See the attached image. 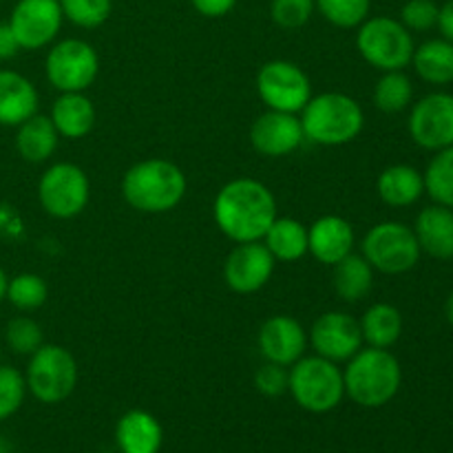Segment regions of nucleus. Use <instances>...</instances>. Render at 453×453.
Returning a JSON list of instances; mask_svg holds the SVG:
<instances>
[{
    "label": "nucleus",
    "mask_w": 453,
    "mask_h": 453,
    "mask_svg": "<svg viewBox=\"0 0 453 453\" xmlns=\"http://www.w3.org/2000/svg\"><path fill=\"white\" fill-rule=\"evenodd\" d=\"M215 224L234 243L261 242L277 219V199L261 181L242 177L233 180L217 193Z\"/></svg>",
    "instance_id": "f257e3e1"
},
{
    "label": "nucleus",
    "mask_w": 453,
    "mask_h": 453,
    "mask_svg": "<svg viewBox=\"0 0 453 453\" xmlns=\"http://www.w3.org/2000/svg\"><path fill=\"white\" fill-rule=\"evenodd\" d=\"M188 181L184 171L168 159H144L124 173L122 195L131 208L149 215L173 211L184 199Z\"/></svg>",
    "instance_id": "f03ea898"
},
{
    "label": "nucleus",
    "mask_w": 453,
    "mask_h": 453,
    "mask_svg": "<svg viewBox=\"0 0 453 453\" xmlns=\"http://www.w3.org/2000/svg\"><path fill=\"white\" fill-rule=\"evenodd\" d=\"M345 396L357 405L376 410L392 401L403 383L398 358L389 349L361 348L348 361L343 372Z\"/></svg>",
    "instance_id": "7ed1b4c3"
},
{
    "label": "nucleus",
    "mask_w": 453,
    "mask_h": 453,
    "mask_svg": "<svg viewBox=\"0 0 453 453\" xmlns=\"http://www.w3.org/2000/svg\"><path fill=\"white\" fill-rule=\"evenodd\" d=\"M305 140L319 146H343L361 135L365 115L361 104L345 93H319L301 111Z\"/></svg>",
    "instance_id": "20e7f679"
},
{
    "label": "nucleus",
    "mask_w": 453,
    "mask_h": 453,
    "mask_svg": "<svg viewBox=\"0 0 453 453\" xmlns=\"http://www.w3.org/2000/svg\"><path fill=\"white\" fill-rule=\"evenodd\" d=\"M288 392L301 410L310 414H327L341 405L345 396L343 372L323 357H301L288 370Z\"/></svg>",
    "instance_id": "39448f33"
},
{
    "label": "nucleus",
    "mask_w": 453,
    "mask_h": 453,
    "mask_svg": "<svg viewBox=\"0 0 453 453\" xmlns=\"http://www.w3.org/2000/svg\"><path fill=\"white\" fill-rule=\"evenodd\" d=\"M357 49L363 60L379 71H403L414 56L411 31L388 16L367 18L357 27Z\"/></svg>",
    "instance_id": "423d86ee"
},
{
    "label": "nucleus",
    "mask_w": 453,
    "mask_h": 453,
    "mask_svg": "<svg viewBox=\"0 0 453 453\" xmlns=\"http://www.w3.org/2000/svg\"><path fill=\"white\" fill-rule=\"evenodd\" d=\"M27 392L44 405H58L73 394L78 385V363L62 345L44 343L29 357Z\"/></svg>",
    "instance_id": "0eeeda50"
},
{
    "label": "nucleus",
    "mask_w": 453,
    "mask_h": 453,
    "mask_svg": "<svg viewBox=\"0 0 453 453\" xmlns=\"http://www.w3.org/2000/svg\"><path fill=\"white\" fill-rule=\"evenodd\" d=\"M361 255L383 274L410 273L420 259V246L414 228L401 221H380L363 237Z\"/></svg>",
    "instance_id": "6e6552de"
},
{
    "label": "nucleus",
    "mask_w": 453,
    "mask_h": 453,
    "mask_svg": "<svg viewBox=\"0 0 453 453\" xmlns=\"http://www.w3.org/2000/svg\"><path fill=\"white\" fill-rule=\"evenodd\" d=\"M88 197H91V184H88L87 173L78 164H53L38 181L40 206L56 219L78 217L87 208Z\"/></svg>",
    "instance_id": "1a4fd4ad"
},
{
    "label": "nucleus",
    "mask_w": 453,
    "mask_h": 453,
    "mask_svg": "<svg viewBox=\"0 0 453 453\" xmlns=\"http://www.w3.org/2000/svg\"><path fill=\"white\" fill-rule=\"evenodd\" d=\"M44 73L60 93H84L100 73V56L84 40L66 38L49 49Z\"/></svg>",
    "instance_id": "9d476101"
},
{
    "label": "nucleus",
    "mask_w": 453,
    "mask_h": 453,
    "mask_svg": "<svg viewBox=\"0 0 453 453\" xmlns=\"http://www.w3.org/2000/svg\"><path fill=\"white\" fill-rule=\"evenodd\" d=\"M257 93L270 111L301 113L312 97L308 73L290 60L265 62L257 73Z\"/></svg>",
    "instance_id": "9b49d317"
},
{
    "label": "nucleus",
    "mask_w": 453,
    "mask_h": 453,
    "mask_svg": "<svg viewBox=\"0 0 453 453\" xmlns=\"http://www.w3.org/2000/svg\"><path fill=\"white\" fill-rule=\"evenodd\" d=\"M62 20L65 16L58 0H18L9 16V27L20 49L35 51L56 40Z\"/></svg>",
    "instance_id": "f8f14e48"
},
{
    "label": "nucleus",
    "mask_w": 453,
    "mask_h": 453,
    "mask_svg": "<svg viewBox=\"0 0 453 453\" xmlns=\"http://www.w3.org/2000/svg\"><path fill=\"white\" fill-rule=\"evenodd\" d=\"M410 135L427 150L453 146V96L429 93L416 102L410 115Z\"/></svg>",
    "instance_id": "ddd939ff"
},
{
    "label": "nucleus",
    "mask_w": 453,
    "mask_h": 453,
    "mask_svg": "<svg viewBox=\"0 0 453 453\" xmlns=\"http://www.w3.org/2000/svg\"><path fill=\"white\" fill-rule=\"evenodd\" d=\"M310 343L319 357L332 363H348L363 348L361 323L345 312H326L314 321Z\"/></svg>",
    "instance_id": "4468645a"
},
{
    "label": "nucleus",
    "mask_w": 453,
    "mask_h": 453,
    "mask_svg": "<svg viewBox=\"0 0 453 453\" xmlns=\"http://www.w3.org/2000/svg\"><path fill=\"white\" fill-rule=\"evenodd\" d=\"M274 257L261 242L237 243L224 264V279L237 295L259 292L274 273Z\"/></svg>",
    "instance_id": "2eb2a0df"
},
{
    "label": "nucleus",
    "mask_w": 453,
    "mask_h": 453,
    "mask_svg": "<svg viewBox=\"0 0 453 453\" xmlns=\"http://www.w3.org/2000/svg\"><path fill=\"white\" fill-rule=\"evenodd\" d=\"M252 149L264 157H286L305 142L301 119L295 113L270 111L259 115L250 128Z\"/></svg>",
    "instance_id": "dca6fc26"
},
{
    "label": "nucleus",
    "mask_w": 453,
    "mask_h": 453,
    "mask_svg": "<svg viewBox=\"0 0 453 453\" xmlns=\"http://www.w3.org/2000/svg\"><path fill=\"white\" fill-rule=\"evenodd\" d=\"M259 352L274 365L290 367L299 361L308 348V334L296 319L288 314L270 317L259 330Z\"/></svg>",
    "instance_id": "f3484780"
},
{
    "label": "nucleus",
    "mask_w": 453,
    "mask_h": 453,
    "mask_svg": "<svg viewBox=\"0 0 453 453\" xmlns=\"http://www.w3.org/2000/svg\"><path fill=\"white\" fill-rule=\"evenodd\" d=\"M354 250V228L339 215H326L308 228V252L323 265L339 264Z\"/></svg>",
    "instance_id": "a211bd4d"
},
{
    "label": "nucleus",
    "mask_w": 453,
    "mask_h": 453,
    "mask_svg": "<svg viewBox=\"0 0 453 453\" xmlns=\"http://www.w3.org/2000/svg\"><path fill=\"white\" fill-rule=\"evenodd\" d=\"M414 234L420 252H427L438 261L453 259V208L441 203L423 208L416 217Z\"/></svg>",
    "instance_id": "6ab92c4d"
},
{
    "label": "nucleus",
    "mask_w": 453,
    "mask_h": 453,
    "mask_svg": "<svg viewBox=\"0 0 453 453\" xmlns=\"http://www.w3.org/2000/svg\"><path fill=\"white\" fill-rule=\"evenodd\" d=\"M38 113V91L25 75L0 69V127H20Z\"/></svg>",
    "instance_id": "aec40b11"
},
{
    "label": "nucleus",
    "mask_w": 453,
    "mask_h": 453,
    "mask_svg": "<svg viewBox=\"0 0 453 453\" xmlns=\"http://www.w3.org/2000/svg\"><path fill=\"white\" fill-rule=\"evenodd\" d=\"M162 442V425L149 411L131 410L118 420L115 445L119 453H159Z\"/></svg>",
    "instance_id": "412c9836"
},
{
    "label": "nucleus",
    "mask_w": 453,
    "mask_h": 453,
    "mask_svg": "<svg viewBox=\"0 0 453 453\" xmlns=\"http://www.w3.org/2000/svg\"><path fill=\"white\" fill-rule=\"evenodd\" d=\"M51 122L60 137L80 140L96 127V106L84 93H62L53 102Z\"/></svg>",
    "instance_id": "4be33fe9"
},
{
    "label": "nucleus",
    "mask_w": 453,
    "mask_h": 453,
    "mask_svg": "<svg viewBox=\"0 0 453 453\" xmlns=\"http://www.w3.org/2000/svg\"><path fill=\"white\" fill-rule=\"evenodd\" d=\"M16 128V150L25 162L42 164L56 153L60 135H58L51 118L35 113Z\"/></svg>",
    "instance_id": "5701e85b"
},
{
    "label": "nucleus",
    "mask_w": 453,
    "mask_h": 453,
    "mask_svg": "<svg viewBox=\"0 0 453 453\" xmlns=\"http://www.w3.org/2000/svg\"><path fill=\"white\" fill-rule=\"evenodd\" d=\"M376 190H379V197L388 206L405 208L418 202L420 195L425 193V180L414 166L394 164V166L385 168L380 173L379 181H376Z\"/></svg>",
    "instance_id": "b1692460"
},
{
    "label": "nucleus",
    "mask_w": 453,
    "mask_h": 453,
    "mask_svg": "<svg viewBox=\"0 0 453 453\" xmlns=\"http://www.w3.org/2000/svg\"><path fill=\"white\" fill-rule=\"evenodd\" d=\"M264 242L274 261L292 264L308 252V228L292 217H277L264 234Z\"/></svg>",
    "instance_id": "393cba45"
},
{
    "label": "nucleus",
    "mask_w": 453,
    "mask_h": 453,
    "mask_svg": "<svg viewBox=\"0 0 453 453\" xmlns=\"http://www.w3.org/2000/svg\"><path fill=\"white\" fill-rule=\"evenodd\" d=\"M334 290L348 303H358L365 299L374 286V268L363 255L349 252L348 257L334 264Z\"/></svg>",
    "instance_id": "a878e982"
},
{
    "label": "nucleus",
    "mask_w": 453,
    "mask_h": 453,
    "mask_svg": "<svg viewBox=\"0 0 453 453\" xmlns=\"http://www.w3.org/2000/svg\"><path fill=\"white\" fill-rule=\"evenodd\" d=\"M411 65L425 82L438 87L453 82V42L445 38L427 40L414 49Z\"/></svg>",
    "instance_id": "bb28decb"
},
{
    "label": "nucleus",
    "mask_w": 453,
    "mask_h": 453,
    "mask_svg": "<svg viewBox=\"0 0 453 453\" xmlns=\"http://www.w3.org/2000/svg\"><path fill=\"white\" fill-rule=\"evenodd\" d=\"M358 323H361L363 343L370 348H392L403 334V314L389 303H374L367 308Z\"/></svg>",
    "instance_id": "cd10ccee"
},
{
    "label": "nucleus",
    "mask_w": 453,
    "mask_h": 453,
    "mask_svg": "<svg viewBox=\"0 0 453 453\" xmlns=\"http://www.w3.org/2000/svg\"><path fill=\"white\" fill-rule=\"evenodd\" d=\"M425 190L441 206L453 208V146L436 150L423 175Z\"/></svg>",
    "instance_id": "c85d7f7f"
},
{
    "label": "nucleus",
    "mask_w": 453,
    "mask_h": 453,
    "mask_svg": "<svg viewBox=\"0 0 453 453\" xmlns=\"http://www.w3.org/2000/svg\"><path fill=\"white\" fill-rule=\"evenodd\" d=\"M414 97L411 80L403 71H385L374 87V104L383 113H401Z\"/></svg>",
    "instance_id": "c756f323"
},
{
    "label": "nucleus",
    "mask_w": 453,
    "mask_h": 453,
    "mask_svg": "<svg viewBox=\"0 0 453 453\" xmlns=\"http://www.w3.org/2000/svg\"><path fill=\"white\" fill-rule=\"evenodd\" d=\"M4 299H7L13 308L22 310V312H31V310H38L47 303L49 286L40 274L20 273L7 281Z\"/></svg>",
    "instance_id": "7c9ffc66"
},
{
    "label": "nucleus",
    "mask_w": 453,
    "mask_h": 453,
    "mask_svg": "<svg viewBox=\"0 0 453 453\" xmlns=\"http://www.w3.org/2000/svg\"><path fill=\"white\" fill-rule=\"evenodd\" d=\"M319 13L330 25L341 29H354L370 16L372 0H314Z\"/></svg>",
    "instance_id": "2f4dec72"
},
{
    "label": "nucleus",
    "mask_w": 453,
    "mask_h": 453,
    "mask_svg": "<svg viewBox=\"0 0 453 453\" xmlns=\"http://www.w3.org/2000/svg\"><path fill=\"white\" fill-rule=\"evenodd\" d=\"M62 7V16L75 27L96 29L104 25L113 9V0H58Z\"/></svg>",
    "instance_id": "473e14b6"
},
{
    "label": "nucleus",
    "mask_w": 453,
    "mask_h": 453,
    "mask_svg": "<svg viewBox=\"0 0 453 453\" xmlns=\"http://www.w3.org/2000/svg\"><path fill=\"white\" fill-rule=\"evenodd\" d=\"M4 343L13 354L20 357H31L35 349L44 345L42 327L29 317H16L4 327Z\"/></svg>",
    "instance_id": "72a5a7b5"
},
{
    "label": "nucleus",
    "mask_w": 453,
    "mask_h": 453,
    "mask_svg": "<svg viewBox=\"0 0 453 453\" xmlns=\"http://www.w3.org/2000/svg\"><path fill=\"white\" fill-rule=\"evenodd\" d=\"M27 396V380L16 367L0 365V423L12 418Z\"/></svg>",
    "instance_id": "f704fd0d"
},
{
    "label": "nucleus",
    "mask_w": 453,
    "mask_h": 453,
    "mask_svg": "<svg viewBox=\"0 0 453 453\" xmlns=\"http://www.w3.org/2000/svg\"><path fill=\"white\" fill-rule=\"evenodd\" d=\"M314 0H270V18L281 29H299L312 18Z\"/></svg>",
    "instance_id": "c9c22d12"
},
{
    "label": "nucleus",
    "mask_w": 453,
    "mask_h": 453,
    "mask_svg": "<svg viewBox=\"0 0 453 453\" xmlns=\"http://www.w3.org/2000/svg\"><path fill=\"white\" fill-rule=\"evenodd\" d=\"M438 7L434 0H407L401 9V22L410 31H429L438 25Z\"/></svg>",
    "instance_id": "e433bc0d"
},
{
    "label": "nucleus",
    "mask_w": 453,
    "mask_h": 453,
    "mask_svg": "<svg viewBox=\"0 0 453 453\" xmlns=\"http://www.w3.org/2000/svg\"><path fill=\"white\" fill-rule=\"evenodd\" d=\"M255 388L259 389L264 396H281L283 392H288V370L286 367L265 361V365L255 372Z\"/></svg>",
    "instance_id": "4c0bfd02"
},
{
    "label": "nucleus",
    "mask_w": 453,
    "mask_h": 453,
    "mask_svg": "<svg viewBox=\"0 0 453 453\" xmlns=\"http://www.w3.org/2000/svg\"><path fill=\"white\" fill-rule=\"evenodd\" d=\"M195 12L203 18H224L237 4V0H190Z\"/></svg>",
    "instance_id": "58836bf2"
},
{
    "label": "nucleus",
    "mask_w": 453,
    "mask_h": 453,
    "mask_svg": "<svg viewBox=\"0 0 453 453\" xmlns=\"http://www.w3.org/2000/svg\"><path fill=\"white\" fill-rule=\"evenodd\" d=\"M18 51H20V44H18L9 22H0V62L12 60L18 56Z\"/></svg>",
    "instance_id": "ea45409f"
},
{
    "label": "nucleus",
    "mask_w": 453,
    "mask_h": 453,
    "mask_svg": "<svg viewBox=\"0 0 453 453\" xmlns=\"http://www.w3.org/2000/svg\"><path fill=\"white\" fill-rule=\"evenodd\" d=\"M438 29H441L442 38L453 42V0H447L438 13Z\"/></svg>",
    "instance_id": "a19ab883"
},
{
    "label": "nucleus",
    "mask_w": 453,
    "mask_h": 453,
    "mask_svg": "<svg viewBox=\"0 0 453 453\" xmlns=\"http://www.w3.org/2000/svg\"><path fill=\"white\" fill-rule=\"evenodd\" d=\"M445 317L447 321H449V326L453 327V292L449 296H447V303H445Z\"/></svg>",
    "instance_id": "79ce46f5"
},
{
    "label": "nucleus",
    "mask_w": 453,
    "mask_h": 453,
    "mask_svg": "<svg viewBox=\"0 0 453 453\" xmlns=\"http://www.w3.org/2000/svg\"><path fill=\"white\" fill-rule=\"evenodd\" d=\"M7 274H4V270L0 268V303H3L4 301V292H7Z\"/></svg>",
    "instance_id": "37998d69"
},
{
    "label": "nucleus",
    "mask_w": 453,
    "mask_h": 453,
    "mask_svg": "<svg viewBox=\"0 0 453 453\" xmlns=\"http://www.w3.org/2000/svg\"><path fill=\"white\" fill-rule=\"evenodd\" d=\"M0 453H13L12 451V445H9V442L4 441L3 436H0Z\"/></svg>",
    "instance_id": "c03bdc74"
}]
</instances>
